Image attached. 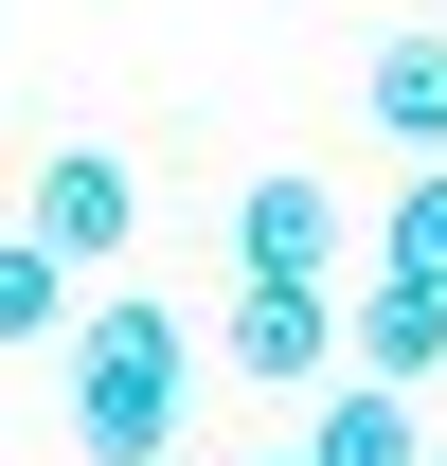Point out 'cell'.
<instances>
[{
	"instance_id": "cell-1",
	"label": "cell",
	"mask_w": 447,
	"mask_h": 466,
	"mask_svg": "<svg viewBox=\"0 0 447 466\" xmlns=\"http://www.w3.org/2000/svg\"><path fill=\"white\" fill-rule=\"evenodd\" d=\"M72 449L90 466H162L179 449V377H197V341H179V305L108 288V305H72Z\"/></svg>"
},
{
	"instance_id": "cell-3",
	"label": "cell",
	"mask_w": 447,
	"mask_h": 466,
	"mask_svg": "<svg viewBox=\"0 0 447 466\" xmlns=\"http://www.w3.org/2000/svg\"><path fill=\"white\" fill-rule=\"evenodd\" d=\"M233 251H251V288H340V198L304 162H269L251 198H233Z\"/></svg>"
},
{
	"instance_id": "cell-8",
	"label": "cell",
	"mask_w": 447,
	"mask_h": 466,
	"mask_svg": "<svg viewBox=\"0 0 447 466\" xmlns=\"http://www.w3.org/2000/svg\"><path fill=\"white\" fill-rule=\"evenodd\" d=\"M0 341H72V269L36 233H0Z\"/></svg>"
},
{
	"instance_id": "cell-7",
	"label": "cell",
	"mask_w": 447,
	"mask_h": 466,
	"mask_svg": "<svg viewBox=\"0 0 447 466\" xmlns=\"http://www.w3.org/2000/svg\"><path fill=\"white\" fill-rule=\"evenodd\" d=\"M286 466H430V431H412V395H376V377H340L323 412H304V449Z\"/></svg>"
},
{
	"instance_id": "cell-9",
	"label": "cell",
	"mask_w": 447,
	"mask_h": 466,
	"mask_svg": "<svg viewBox=\"0 0 447 466\" xmlns=\"http://www.w3.org/2000/svg\"><path fill=\"white\" fill-rule=\"evenodd\" d=\"M376 269H393V288H447V162H412V198H393V233H376Z\"/></svg>"
},
{
	"instance_id": "cell-4",
	"label": "cell",
	"mask_w": 447,
	"mask_h": 466,
	"mask_svg": "<svg viewBox=\"0 0 447 466\" xmlns=\"http://www.w3.org/2000/svg\"><path fill=\"white\" fill-rule=\"evenodd\" d=\"M233 377H340V288H233Z\"/></svg>"
},
{
	"instance_id": "cell-6",
	"label": "cell",
	"mask_w": 447,
	"mask_h": 466,
	"mask_svg": "<svg viewBox=\"0 0 447 466\" xmlns=\"http://www.w3.org/2000/svg\"><path fill=\"white\" fill-rule=\"evenodd\" d=\"M358 90H376V126L412 144V162H447V18H412V36H376V55H358Z\"/></svg>"
},
{
	"instance_id": "cell-2",
	"label": "cell",
	"mask_w": 447,
	"mask_h": 466,
	"mask_svg": "<svg viewBox=\"0 0 447 466\" xmlns=\"http://www.w3.org/2000/svg\"><path fill=\"white\" fill-rule=\"evenodd\" d=\"M18 233H36L55 269H108L125 233H144V179H125L108 144H55V162H36V216H18Z\"/></svg>"
},
{
	"instance_id": "cell-5",
	"label": "cell",
	"mask_w": 447,
	"mask_h": 466,
	"mask_svg": "<svg viewBox=\"0 0 447 466\" xmlns=\"http://www.w3.org/2000/svg\"><path fill=\"white\" fill-rule=\"evenodd\" d=\"M340 359H358V377H376V395H412V377H447V288H358L340 305Z\"/></svg>"
}]
</instances>
